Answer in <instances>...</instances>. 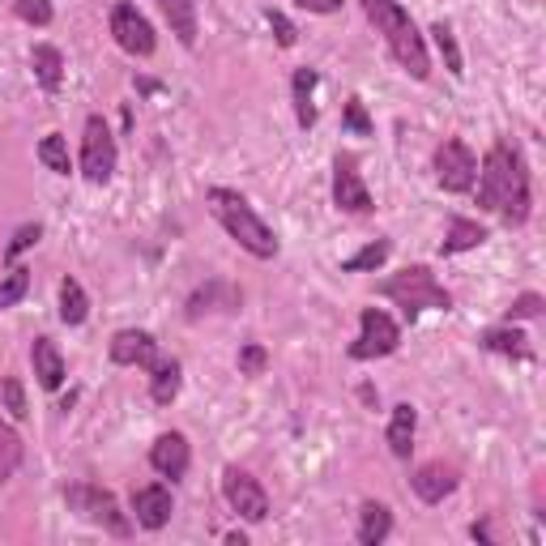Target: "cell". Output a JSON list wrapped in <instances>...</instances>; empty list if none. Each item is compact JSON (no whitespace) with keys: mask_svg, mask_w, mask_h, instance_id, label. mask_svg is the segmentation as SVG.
I'll return each instance as SVG.
<instances>
[{"mask_svg":"<svg viewBox=\"0 0 546 546\" xmlns=\"http://www.w3.org/2000/svg\"><path fill=\"white\" fill-rule=\"evenodd\" d=\"M478 201L491 214H500L508 227L529 222V171L525 158L512 141H495L483 158V175H478Z\"/></svg>","mask_w":546,"mask_h":546,"instance_id":"6da1fadb","label":"cell"},{"mask_svg":"<svg viewBox=\"0 0 546 546\" xmlns=\"http://www.w3.org/2000/svg\"><path fill=\"white\" fill-rule=\"evenodd\" d=\"M363 13H367V22L384 35V43H389V52H393V60L401 64V69H406L414 82H427L431 56H427V43H423L410 13L401 9L397 0H363Z\"/></svg>","mask_w":546,"mask_h":546,"instance_id":"7a4b0ae2","label":"cell"},{"mask_svg":"<svg viewBox=\"0 0 546 546\" xmlns=\"http://www.w3.org/2000/svg\"><path fill=\"white\" fill-rule=\"evenodd\" d=\"M205 201H210L214 218L227 227V235L244 252H252L256 261H273V256H278V235L265 227V218L252 210L248 197H239L235 188H210L205 192Z\"/></svg>","mask_w":546,"mask_h":546,"instance_id":"3957f363","label":"cell"},{"mask_svg":"<svg viewBox=\"0 0 546 546\" xmlns=\"http://www.w3.org/2000/svg\"><path fill=\"white\" fill-rule=\"evenodd\" d=\"M380 295H389L410 320L419 316V312H427V308L431 312H448V308H453V295H448L444 286L436 282V273H431L427 265H410V269L393 273L389 282H380Z\"/></svg>","mask_w":546,"mask_h":546,"instance_id":"277c9868","label":"cell"},{"mask_svg":"<svg viewBox=\"0 0 546 546\" xmlns=\"http://www.w3.org/2000/svg\"><path fill=\"white\" fill-rule=\"evenodd\" d=\"M397 346H401L397 320H393L389 312H380V308H363V316H359V337L350 342V359H355V363H372V359L393 355Z\"/></svg>","mask_w":546,"mask_h":546,"instance_id":"5b68a950","label":"cell"},{"mask_svg":"<svg viewBox=\"0 0 546 546\" xmlns=\"http://www.w3.org/2000/svg\"><path fill=\"white\" fill-rule=\"evenodd\" d=\"M64 500H69V508H73V512H82L86 521L103 525L107 534L128 538V517L120 512V504H116V495H111V491H103V487H90V483H73L69 491H64Z\"/></svg>","mask_w":546,"mask_h":546,"instance_id":"8992f818","label":"cell"},{"mask_svg":"<svg viewBox=\"0 0 546 546\" xmlns=\"http://www.w3.org/2000/svg\"><path fill=\"white\" fill-rule=\"evenodd\" d=\"M82 175L90 184H107L116 175V137L103 116L86 120V137H82Z\"/></svg>","mask_w":546,"mask_h":546,"instance_id":"52a82bcc","label":"cell"},{"mask_svg":"<svg viewBox=\"0 0 546 546\" xmlns=\"http://www.w3.org/2000/svg\"><path fill=\"white\" fill-rule=\"evenodd\" d=\"M222 495H227L231 512H239V517L252 521V525H261V521L269 517V495H265V487L256 483L248 470H239V465H227V470H222Z\"/></svg>","mask_w":546,"mask_h":546,"instance_id":"ba28073f","label":"cell"},{"mask_svg":"<svg viewBox=\"0 0 546 546\" xmlns=\"http://www.w3.org/2000/svg\"><path fill=\"white\" fill-rule=\"evenodd\" d=\"M436 180L448 192H470L478 180V158L461 137H444L436 150Z\"/></svg>","mask_w":546,"mask_h":546,"instance_id":"9c48e42d","label":"cell"},{"mask_svg":"<svg viewBox=\"0 0 546 546\" xmlns=\"http://www.w3.org/2000/svg\"><path fill=\"white\" fill-rule=\"evenodd\" d=\"M111 35H116V43L124 47L128 56H141V60L154 56V47H158V35H154L150 18L137 5H128V0H120V5L111 9Z\"/></svg>","mask_w":546,"mask_h":546,"instance_id":"30bf717a","label":"cell"},{"mask_svg":"<svg viewBox=\"0 0 546 546\" xmlns=\"http://www.w3.org/2000/svg\"><path fill=\"white\" fill-rule=\"evenodd\" d=\"M333 205L346 214H372V192H367L363 175H359V163L350 154H337L333 163Z\"/></svg>","mask_w":546,"mask_h":546,"instance_id":"8fae6325","label":"cell"},{"mask_svg":"<svg viewBox=\"0 0 546 546\" xmlns=\"http://www.w3.org/2000/svg\"><path fill=\"white\" fill-rule=\"evenodd\" d=\"M111 363L120 367H154L158 363V342L146 329H120L111 337Z\"/></svg>","mask_w":546,"mask_h":546,"instance_id":"7c38bea8","label":"cell"},{"mask_svg":"<svg viewBox=\"0 0 546 546\" xmlns=\"http://www.w3.org/2000/svg\"><path fill=\"white\" fill-rule=\"evenodd\" d=\"M150 465L163 478H184L188 474V465H192V448H188V440L180 436V431H163V436L154 440V448H150Z\"/></svg>","mask_w":546,"mask_h":546,"instance_id":"4fadbf2b","label":"cell"},{"mask_svg":"<svg viewBox=\"0 0 546 546\" xmlns=\"http://www.w3.org/2000/svg\"><path fill=\"white\" fill-rule=\"evenodd\" d=\"M133 517L141 529H163L171 521V491L158 487V483L137 487L133 491Z\"/></svg>","mask_w":546,"mask_h":546,"instance_id":"5bb4252c","label":"cell"},{"mask_svg":"<svg viewBox=\"0 0 546 546\" xmlns=\"http://www.w3.org/2000/svg\"><path fill=\"white\" fill-rule=\"evenodd\" d=\"M410 487H414V495H419L423 504H440L444 495L457 491V474L448 470V465H440V461H427V465H419V470H414Z\"/></svg>","mask_w":546,"mask_h":546,"instance_id":"9a60e30c","label":"cell"},{"mask_svg":"<svg viewBox=\"0 0 546 546\" xmlns=\"http://www.w3.org/2000/svg\"><path fill=\"white\" fill-rule=\"evenodd\" d=\"M30 363H35V376L47 393H56L64 384V359H60L52 337H35V342H30Z\"/></svg>","mask_w":546,"mask_h":546,"instance_id":"2e32d148","label":"cell"},{"mask_svg":"<svg viewBox=\"0 0 546 546\" xmlns=\"http://www.w3.org/2000/svg\"><path fill=\"white\" fill-rule=\"evenodd\" d=\"M158 9H163V18H167L175 39H180L184 47H197V35H201V26H197V0H158Z\"/></svg>","mask_w":546,"mask_h":546,"instance_id":"e0dca14e","label":"cell"},{"mask_svg":"<svg viewBox=\"0 0 546 546\" xmlns=\"http://www.w3.org/2000/svg\"><path fill=\"white\" fill-rule=\"evenodd\" d=\"M414 427H419V410H414L410 401L393 406V419H389V448H393V457H401V461L410 457V448H414Z\"/></svg>","mask_w":546,"mask_h":546,"instance_id":"ac0fdd59","label":"cell"},{"mask_svg":"<svg viewBox=\"0 0 546 546\" xmlns=\"http://www.w3.org/2000/svg\"><path fill=\"white\" fill-rule=\"evenodd\" d=\"M30 69H35L39 86H43L47 94H56V90L64 86V56H60V47L39 43L35 52H30Z\"/></svg>","mask_w":546,"mask_h":546,"instance_id":"d6986e66","label":"cell"},{"mask_svg":"<svg viewBox=\"0 0 546 546\" xmlns=\"http://www.w3.org/2000/svg\"><path fill=\"white\" fill-rule=\"evenodd\" d=\"M478 244H487V227H483V222H474V218H461L457 214L453 222H448V235H444L440 252L444 256H457V252H470Z\"/></svg>","mask_w":546,"mask_h":546,"instance_id":"ffe728a7","label":"cell"},{"mask_svg":"<svg viewBox=\"0 0 546 546\" xmlns=\"http://www.w3.org/2000/svg\"><path fill=\"white\" fill-rule=\"evenodd\" d=\"M389 534H393V512L384 504H376V500H363V508H359V542L380 546Z\"/></svg>","mask_w":546,"mask_h":546,"instance_id":"44dd1931","label":"cell"},{"mask_svg":"<svg viewBox=\"0 0 546 546\" xmlns=\"http://www.w3.org/2000/svg\"><path fill=\"white\" fill-rule=\"evenodd\" d=\"M478 346L491 350V355H508V359H529L534 350H529V337L521 329H487L478 337Z\"/></svg>","mask_w":546,"mask_h":546,"instance_id":"7402d4cb","label":"cell"},{"mask_svg":"<svg viewBox=\"0 0 546 546\" xmlns=\"http://www.w3.org/2000/svg\"><path fill=\"white\" fill-rule=\"evenodd\" d=\"M320 86V73L316 69H295V82H291V94H295V116L303 128L316 124V107H312V94Z\"/></svg>","mask_w":546,"mask_h":546,"instance_id":"603a6c76","label":"cell"},{"mask_svg":"<svg viewBox=\"0 0 546 546\" xmlns=\"http://www.w3.org/2000/svg\"><path fill=\"white\" fill-rule=\"evenodd\" d=\"M150 397H154V406H171L175 393H180V363L175 359H158L150 367Z\"/></svg>","mask_w":546,"mask_h":546,"instance_id":"cb8c5ba5","label":"cell"},{"mask_svg":"<svg viewBox=\"0 0 546 546\" xmlns=\"http://www.w3.org/2000/svg\"><path fill=\"white\" fill-rule=\"evenodd\" d=\"M86 316H90V299L82 291V282L64 278L60 282V320H64V325H82Z\"/></svg>","mask_w":546,"mask_h":546,"instance_id":"d4e9b609","label":"cell"},{"mask_svg":"<svg viewBox=\"0 0 546 546\" xmlns=\"http://www.w3.org/2000/svg\"><path fill=\"white\" fill-rule=\"evenodd\" d=\"M22 465V436L9 423H0V483H9Z\"/></svg>","mask_w":546,"mask_h":546,"instance_id":"484cf974","label":"cell"},{"mask_svg":"<svg viewBox=\"0 0 546 546\" xmlns=\"http://www.w3.org/2000/svg\"><path fill=\"white\" fill-rule=\"evenodd\" d=\"M39 163H43L47 171H56V175H69V171H73V167H69V146H64L60 133H47V137L39 141Z\"/></svg>","mask_w":546,"mask_h":546,"instance_id":"4316f807","label":"cell"},{"mask_svg":"<svg viewBox=\"0 0 546 546\" xmlns=\"http://www.w3.org/2000/svg\"><path fill=\"white\" fill-rule=\"evenodd\" d=\"M384 261H389V239H372L363 252H355L350 261H342L346 273H367V269H380Z\"/></svg>","mask_w":546,"mask_h":546,"instance_id":"83f0119b","label":"cell"},{"mask_svg":"<svg viewBox=\"0 0 546 546\" xmlns=\"http://www.w3.org/2000/svg\"><path fill=\"white\" fill-rule=\"evenodd\" d=\"M431 35H436V47H440V56H444V64H448V73L461 77L465 69H461V47H457V39H453V26L436 22V26H431Z\"/></svg>","mask_w":546,"mask_h":546,"instance_id":"f1b7e54d","label":"cell"},{"mask_svg":"<svg viewBox=\"0 0 546 546\" xmlns=\"http://www.w3.org/2000/svg\"><path fill=\"white\" fill-rule=\"evenodd\" d=\"M30 291V269H9V278L0 282V312L13 308V303H22Z\"/></svg>","mask_w":546,"mask_h":546,"instance_id":"f546056e","label":"cell"},{"mask_svg":"<svg viewBox=\"0 0 546 546\" xmlns=\"http://www.w3.org/2000/svg\"><path fill=\"white\" fill-rule=\"evenodd\" d=\"M13 13L30 26H52V0H13Z\"/></svg>","mask_w":546,"mask_h":546,"instance_id":"4dcf8cb0","label":"cell"},{"mask_svg":"<svg viewBox=\"0 0 546 546\" xmlns=\"http://www.w3.org/2000/svg\"><path fill=\"white\" fill-rule=\"evenodd\" d=\"M0 393H5V410L22 423L26 414H30V410H26V389H22V380H18V376H5V384H0Z\"/></svg>","mask_w":546,"mask_h":546,"instance_id":"1f68e13d","label":"cell"},{"mask_svg":"<svg viewBox=\"0 0 546 546\" xmlns=\"http://www.w3.org/2000/svg\"><path fill=\"white\" fill-rule=\"evenodd\" d=\"M265 367H269V350L261 342H248L244 350H239V372L244 376H261Z\"/></svg>","mask_w":546,"mask_h":546,"instance_id":"d6a6232c","label":"cell"},{"mask_svg":"<svg viewBox=\"0 0 546 546\" xmlns=\"http://www.w3.org/2000/svg\"><path fill=\"white\" fill-rule=\"evenodd\" d=\"M346 128L355 137H372V116H367V107H363V99H346Z\"/></svg>","mask_w":546,"mask_h":546,"instance_id":"836d02e7","label":"cell"},{"mask_svg":"<svg viewBox=\"0 0 546 546\" xmlns=\"http://www.w3.org/2000/svg\"><path fill=\"white\" fill-rule=\"evenodd\" d=\"M39 239H43V227H39V222H26V227H22L18 235H13V244H9V252H5V261H13V256H22L26 248H35Z\"/></svg>","mask_w":546,"mask_h":546,"instance_id":"e575fe53","label":"cell"},{"mask_svg":"<svg viewBox=\"0 0 546 546\" xmlns=\"http://www.w3.org/2000/svg\"><path fill=\"white\" fill-rule=\"evenodd\" d=\"M265 18H269V26H273V35H278V43H282V47H295V43H299V30L291 26V18H286V13H278V9H269V13H265Z\"/></svg>","mask_w":546,"mask_h":546,"instance_id":"d590c367","label":"cell"},{"mask_svg":"<svg viewBox=\"0 0 546 546\" xmlns=\"http://www.w3.org/2000/svg\"><path fill=\"white\" fill-rule=\"evenodd\" d=\"M542 316V295H521V299H512V308H508V320H534Z\"/></svg>","mask_w":546,"mask_h":546,"instance_id":"8d00e7d4","label":"cell"},{"mask_svg":"<svg viewBox=\"0 0 546 546\" xmlns=\"http://www.w3.org/2000/svg\"><path fill=\"white\" fill-rule=\"evenodd\" d=\"M299 9H308V13H337L342 9V0H295Z\"/></svg>","mask_w":546,"mask_h":546,"instance_id":"74e56055","label":"cell"},{"mask_svg":"<svg viewBox=\"0 0 546 546\" xmlns=\"http://www.w3.org/2000/svg\"><path fill=\"white\" fill-rule=\"evenodd\" d=\"M470 534H474L478 542H491V534H487V525H470Z\"/></svg>","mask_w":546,"mask_h":546,"instance_id":"f35d334b","label":"cell"}]
</instances>
